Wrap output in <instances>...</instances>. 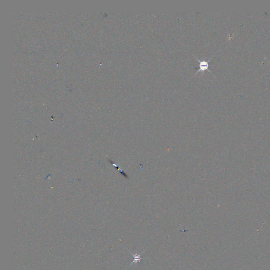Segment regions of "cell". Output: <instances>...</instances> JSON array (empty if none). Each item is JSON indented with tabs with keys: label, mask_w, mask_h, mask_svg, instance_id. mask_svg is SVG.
Masks as SVG:
<instances>
[{
	"label": "cell",
	"mask_w": 270,
	"mask_h": 270,
	"mask_svg": "<svg viewBox=\"0 0 270 270\" xmlns=\"http://www.w3.org/2000/svg\"><path fill=\"white\" fill-rule=\"evenodd\" d=\"M195 58L199 61V69H198V70L196 72L195 75H196V74H197L198 72H199L200 71L203 72V71H206V70H208L211 73V71L209 70V66H210V65H209V62L211 60V59H212V58H210V59L208 60V61H205V60L201 61V60H199L198 59H197L196 57H195Z\"/></svg>",
	"instance_id": "obj_1"
},
{
	"label": "cell",
	"mask_w": 270,
	"mask_h": 270,
	"mask_svg": "<svg viewBox=\"0 0 270 270\" xmlns=\"http://www.w3.org/2000/svg\"><path fill=\"white\" fill-rule=\"evenodd\" d=\"M131 254L133 256V261L132 263H131L130 266L132 265L133 264H137L140 263L142 259H145L144 257H142V255L143 254V253H142L141 254H133L132 252H131Z\"/></svg>",
	"instance_id": "obj_2"
}]
</instances>
